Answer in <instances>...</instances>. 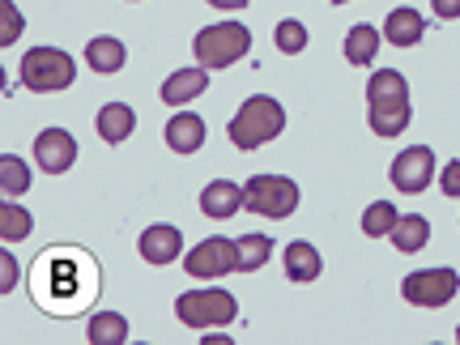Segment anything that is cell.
Masks as SVG:
<instances>
[{
  "label": "cell",
  "mask_w": 460,
  "mask_h": 345,
  "mask_svg": "<svg viewBox=\"0 0 460 345\" xmlns=\"http://www.w3.org/2000/svg\"><path fill=\"white\" fill-rule=\"evenodd\" d=\"M31 295L51 315H77L99 298V264L90 252L77 247H51L39 252L31 269Z\"/></svg>",
  "instance_id": "cell-1"
},
{
  "label": "cell",
  "mask_w": 460,
  "mask_h": 345,
  "mask_svg": "<svg viewBox=\"0 0 460 345\" xmlns=\"http://www.w3.org/2000/svg\"><path fill=\"white\" fill-rule=\"evenodd\" d=\"M281 128H286V107H281L278 99H269V94H252V99L234 111L226 132L239 149H261V146H269Z\"/></svg>",
  "instance_id": "cell-2"
},
{
  "label": "cell",
  "mask_w": 460,
  "mask_h": 345,
  "mask_svg": "<svg viewBox=\"0 0 460 345\" xmlns=\"http://www.w3.org/2000/svg\"><path fill=\"white\" fill-rule=\"evenodd\" d=\"M73 77H77V65H73V56L60 48H34L22 56V85L34 90V94L68 90Z\"/></svg>",
  "instance_id": "cell-3"
},
{
  "label": "cell",
  "mask_w": 460,
  "mask_h": 345,
  "mask_svg": "<svg viewBox=\"0 0 460 345\" xmlns=\"http://www.w3.org/2000/svg\"><path fill=\"white\" fill-rule=\"evenodd\" d=\"M247 48H252V31L239 26V22H217V26H205V31L192 39V51L205 68H230L234 60H243Z\"/></svg>",
  "instance_id": "cell-4"
},
{
  "label": "cell",
  "mask_w": 460,
  "mask_h": 345,
  "mask_svg": "<svg viewBox=\"0 0 460 345\" xmlns=\"http://www.w3.org/2000/svg\"><path fill=\"white\" fill-rule=\"evenodd\" d=\"M243 209L261 217H290L298 209V183L286 175H252L243 188Z\"/></svg>",
  "instance_id": "cell-5"
},
{
  "label": "cell",
  "mask_w": 460,
  "mask_h": 345,
  "mask_svg": "<svg viewBox=\"0 0 460 345\" xmlns=\"http://www.w3.org/2000/svg\"><path fill=\"white\" fill-rule=\"evenodd\" d=\"M175 315L188 329H217V324H230L239 315V303L226 290H188V295L175 298Z\"/></svg>",
  "instance_id": "cell-6"
},
{
  "label": "cell",
  "mask_w": 460,
  "mask_h": 345,
  "mask_svg": "<svg viewBox=\"0 0 460 345\" xmlns=\"http://www.w3.org/2000/svg\"><path fill=\"white\" fill-rule=\"evenodd\" d=\"M460 290V273L456 269H418L401 281V295L413 307H447Z\"/></svg>",
  "instance_id": "cell-7"
},
{
  "label": "cell",
  "mask_w": 460,
  "mask_h": 345,
  "mask_svg": "<svg viewBox=\"0 0 460 345\" xmlns=\"http://www.w3.org/2000/svg\"><path fill=\"white\" fill-rule=\"evenodd\" d=\"M183 269L200 281L239 273V243H234V239H205V243H197L183 256Z\"/></svg>",
  "instance_id": "cell-8"
},
{
  "label": "cell",
  "mask_w": 460,
  "mask_h": 345,
  "mask_svg": "<svg viewBox=\"0 0 460 345\" xmlns=\"http://www.w3.org/2000/svg\"><path fill=\"white\" fill-rule=\"evenodd\" d=\"M430 180H435V154H430V146H410L393 158V188L396 192L418 197V192H427Z\"/></svg>",
  "instance_id": "cell-9"
},
{
  "label": "cell",
  "mask_w": 460,
  "mask_h": 345,
  "mask_svg": "<svg viewBox=\"0 0 460 345\" xmlns=\"http://www.w3.org/2000/svg\"><path fill=\"white\" fill-rule=\"evenodd\" d=\"M34 163L43 166L48 175H65L68 166L77 163V141L65 128H43L34 137Z\"/></svg>",
  "instance_id": "cell-10"
},
{
  "label": "cell",
  "mask_w": 460,
  "mask_h": 345,
  "mask_svg": "<svg viewBox=\"0 0 460 345\" xmlns=\"http://www.w3.org/2000/svg\"><path fill=\"white\" fill-rule=\"evenodd\" d=\"M137 252H141V261L149 264H171V261H180V252H183V234L175 226H149L141 230V243H137Z\"/></svg>",
  "instance_id": "cell-11"
},
{
  "label": "cell",
  "mask_w": 460,
  "mask_h": 345,
  "mask_svg": "<svg viewBox=\"0 0 460 345\" xmlns=\"http://www.w3.org/2000/svg\"><path fill=\"white\" fill-rule=\"evenodd\" d=\"M205 85H209V68H180V73H171L163 82V102L166 107H188L192 99L205 94Z\"/></svg>",
  "instance_id": "cell-12"
},
{
  "label": "cell",
  "mask_w": 460,
  "mask_h": 345,
  "mask_svg": "<svg viewBox=\"0 0 460 345\" xmlns=\"http://www.w3.org/2000/svg\"><path fill=\"white\" fill-rule=\"evenodd\" d=\"M243 209V188L239 183H230V180H214L205 192H200V214L205 217H234Z\"/></svg>",
  "instance_id": "cell-13"
},
{
  "label": "cell",
  "mask_w": 460,
  "mask_h": 345,
  "mask_svg": "<svg viewBox=\"0 0 460 345\" xmlns=\"http://www.w3.org/2000/svg\"><path fill=\"white\" fill-rule=\"evenodd\" d=\"M166 146L175 149V154H197V149L205 146V119L192 111L171 115V124H166Z\"/></svg>",
  "instance_id": "cell-14"
},
{
  "label": "cell",
  "mask_w": 460,
  "mask_h": 345,
  "mask_svg": "<svg viewBox=\"0 0 460 345\" xmlns=\"http://www.w3.org/2000/svg\"><path fill=\"white\" fill-rule=\"evenodd\" d=\"M422 34H427V22L418 9H393L384 22V39L393 48H413V43H422Z\"/></svg>",
  "instance_id": "cell-15"
},
{
  "label": "cell",
  "mask_w": 460,
  "mask_h": 345,
  "mask_svg": "<svg viewBox=\"0 0 460 345\" xmlns=\"http://www.w3.org/2000/svg\"><path fill=\"white\" fill-rule=\"evenodd\" d=\"M94 124H99V137L107 146H119V141H128L132 128H137V111H132L128 102H107Z\"/></svg>",
  "instance_id": "cell-16"
},
{
  "label": "cell",
  "mask_w": 460,
  "mask_h": 345,
  "mask_svg": "<svg viewBox=\"0 0 460 345\" xmlns=\"http://www.w3.org/2000/svg\"><path fill=\"white\" fill-rule=\"evenodd\" d=\"M124 60H128V51H124V43L111 39V34H99V39L85 43V65L94 68V73H102V77H107V73H119Z\"/></svg>",
  "instance_id": "cell-17"
},
{
  "label": "cell",
  "mask_w": 460,
  "mask_h": 345,
  "mask_svg": "<svg viewBox=\"0 0 460 345\" xmlns=\"http://www.w3.org/2000/svg\"><path fill=\"white\" fill-rule=\"evenodd\" d=\"M410 99L405 102H376L371 111H367V119H371V132L376 137H401V132L410 128Z\"/></svg>",
  "instance_id": "cell-18"
},
{
  "label": "cell",
  "mask_w": 460,
  "mask_h": 345,
  "mask_svg": "<svg viewBox=\"0 0 460 345\" xmlns=\"http://www.w3.org/2000/svg\"><path fill=\"white\" fill-rule=\"evenodd\" d=\"M320 269H324V261H320V252H315L307 239H298V243L286 247V278L290 281H315Z\"/></svg>",
  "instance_id": "cell-19"
},
{
  "label": "cell",
  "mask_w": 460,
  "mask_h": 345,
  "mask_svg": "<svg viewBox=\"0 0 460 345\" xmlns=\"http://www.w3.org/2000/svg\"><path fill=\"white\" fill-rule=\"evenodd\" d=\"M388 239H393L396 252H422L430 239V222L422 214H401V222L393 226Z\"/></svg>",
  "instance_id": "cell-20"
},
{
  "label": "cell",
  "mask_w": 460,
  "mask_h": 345,
  "mask_svg": "<svg viewBox=\"0 0 460 345\" xmlns=\"http://www.w3.org/2000/svg\"><path fill=\"white\" fill-rule=\"evenodd\" d=\"M85 337H90V345H124L128 341V320L115 312H99V315H90Z\"/></svg>",
  "instance_id": "cell-21"
},
{
  "label": "cell",
  "mask_w": 460,
  "mask_h": 345,
  "mask_svg": "<svg viewBox=\"0 0 460 345\" xmlns=\"http://www.w3.org/2000/svg\"><path fill=\"white\" fill-rule=\"evenodd\" d=\"M376 51H379V31L376 26H367V22H362V26H354V31L345 34V60H349V65H371V60H376Z\"/></svg>",
  "instance_id": "cell-22"
},
{
  "label": "cell",
  "mask_w": 460,
  "mask_h": 345,
  "mask_svg": "<svg viewBox=\"0 0 460 345\" xmlns=\"http://www.w3.org/2000/svg\"><path fill=\"white\" fill-rule=\"evenodd\" d=\"M239 243V273H256L269 264L273 256V239L269 234H243V239H234Z\"/></svg>",
  "instance_id": "cell-23"
},
{
  "label": "cell",
  "mask_w": 460,
  "mask_h": 345,
  "mask_svg": "<svg viewBox=\"0 0 460 345\" xmlns=\"http://www.w3.org/2000/svg\"><path fill=\"white\" fill-rule=\"evenodd\" d=\"M401 222L393 200H376V205H367V214H362V234L367 239H384V234H393V226Z\"/></svg>",
  "instance_id": "cell-24"
},
{
  "label": "cell",
  "mask_w": 460,
  "mask_h": 345,
  "mask_svg": "<svg viewBox=\"0 0 460 345\" xmlns=\"http://www.w3.org/2000/svg\"><path fill=\"white\" fill-rule=\"evenodd\" d=\"M31 214L22 209V205H13V197H4V205H0V239L4 243H22L26 234H31Z\"/></svg>",
  "instance_id": "cell-25"
},
{
  "label": "cell",
  "mask_w": 460,
  "mask_h": 345,
  "mask_svg": "<svg viewBox=\"0 0 460 345\" xmlns=\"http://www.w3.org/2000/svg\"><path fill=\"white\" fill-rule=\"evenodd\" d=\"M0 188H4V197H22V192L31 188V171H26V163L13 158V154L0 158Z\"/></svg>",
  "instance_id": "cell-26"
},
{
  "label": "cell",
  "mask_w": 460,
  "mask_h": 345,
  "mask_svg": "<svg viewBox=\"0 0 460 345\" xmlns=\"http://www.w3.org/2000/svg\"><path fill=\"white\" fill-rule=\"evenodd\" d=\"M278 51H286V56H298V51L307 48V26L303 22H295V17H286V22H278Z\"/></svg>",
  "instance_id": "cell-27"
},
{
  "label": "cell",
  "mask_w": 460,
  "mask_h": 345,
  "mask_svg": "<svg viewBox=\"0 0 460 345\" xmlns=\"http://www.w3.org/2000/svg\"><path fill=\"white\" fill-rule=\"evenodd\" d=\"M17 34H22V13L13 9V0H0V43L9 48Z\"/></svg>",
  "instance_id": "cell-28"
},
{
  "label": "cell",
  "mask_w": 460,
  "mask_h": 345,
  "mask_svg": "<svg viewBox=\"0 0 460 345\" xmlns=\"http://www.w3.org/2000/svg\"><path fill=\"white\" fill-rule=\"evenodd\" d=\"M439 188H444V197H452V200L460 197V158H452V163L444 166V175H439Z\"/></svg>",
  "instance_id": "cell-29"
},
{
  "label": "cell",
  "mask_w": 460,
  "mask_h": 345,
  "mask_svg": "<svg viewBox=\"0 0 460 345\" xmlns=\"http://www.w3.org/2000/svg\"><path fill=\"white\" fill-rule=\"evenodd\" d=\"M0 269H4V281H0V290L9 295V290H13V281H17V264H13V256H9V252L0 256Z\"/></svg>",
  "instance_id": "cell-30"
},
{
  "label": "cell",
  "mask_w": 460,
  "mask_h": 345,
  "mask_svg": "<svg viewBox=\"0 0 460 345\" xmlns=\"http://www.w3.org/2000/svg\"><path fill=\"white\" fill-rule=\"evenodd\" d=\"M430 4H435V17H444V22L460 17V0H430Z\"/></svg>",
  "instance_id": "cell-31"
},
{
  "label": "cell",
  "mask_w": 460,
  "mask_h": 345,
  "mask_svg": "<svg viewBox=\"0 0 460 345\" xmlns=\"http://www.w3.org/2000/svg\"><path fill=\"white\" fill-rule=\"evenodd\" d=\"M209 4H217V9H247V0H209Z\"/></svg>",
  "instance_id": "cell-32"
},
{
  "label": "cell",
  "mask_w": 460,
  "mask_h": 345,
  "mask_svg": "<svg viewBox=\"0 0 460 345\" xmlns=\"http://www.w3.org/2000/svg\"><path fill=\"white\" fill-rule=\"evenodd\" d=\"M332 4H345V0H332Z\"/></svg>",
  "instance_id": "cell-33"
},
{
  "label": "cell",
  "mask_w": 460,
  "mask_h": 345,
  "mask_svg": "<svg viewBox=\"0 0 460 345\" xmlns=\"http://www.w3.org/2000/svg\"><path fill=\"white\" fill-rule=\"evenodd\" d=\"M456 341H460V329H456Z\"/></svg>",
  "instance_id": "cell-34"
}]
</instances>
